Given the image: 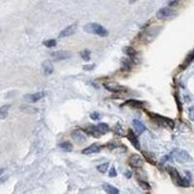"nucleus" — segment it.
<instances>
[{
    "instance_id": "b1692460",
    "label": "nucleus",
    "mask_w": 194,
    "mask_h": 194,
    "mask_svg": "<svg viewBox=\"0 0 194 194\" xmlns=\"http://www.w3.org/2000/svg\"><path fill=\"white\" fill-rule=\"evenodd\" d=\"M138 183L139 186L144 189V191H151V185L146 182V181H143V180H138Z\"/></svg>"
},
{
    "instance_id": "4468645a",
    "label": "nucleus",
    "mask_w": 194,
    "mask_h": 194,
    "mask_svg": "<svg viewBox=\"0 0 194 194\" xmlns=\"http://www.w3.org/2000/svg\"><path fill=\"white\" fill-rule=\"evenodd\" d=\"M42 70H43V73L46 74V75H49V74L53 73V70H54V67H53V64L49 61V60H46V61H43L42 63Z\"/></svg>"
},
{
    "instance_id": "ddd939ff",
    "label": "nucleus",
    "mask_w": 194,
    "mask_h": 194,
    "mask_svg": "<svg viewBox=\"0 0 194 194\" xmlns=\"http://www.w3.org/2000/svg\"><path fill=\"white\" fill-rule=\"evenodd\" d=\"M127 139H128L129 141H131V144L137 149V150H141V148H140V143H139L138 138H137V136L134 134L133 131H128V133H127Z\"/></svg>"
},
{
    "instance_id": "c85d7f7f",
    "label": "nucleus",
    "mask_w": 194,
    "mask_h": 194,
    "mask_svg": "<svg viewBox=\"0 0 194 194\" xmlns=\"http://www.w3.org/2000/svg\"><path fill=\"white\" fill-rule=\"evenodd\" d=\"M115 133L118 134V136H125V132H123V128H122V126H121L120 123H116V126H115Z\"/></svg>"
},
{
    "instance_id": "bb28decb",
    "label": "nucleus",
    "mask_w": 194,
    "mask_h": 194,
    "mask_svg": "<svg viewBox=\"0 0 194 194\" xmlns=\"http://www.w3.org/2000/svg\"><path fill=\"white\" fill-rule=\"evenodd\" d=\"M108 168H109V163H108V162H106V163H103V164L97 166V170H98L100 173H102V174H104V173L108 170Z\"/></svg>"
},
{
    "instance_id": "4c0bfd02",
    "label": "nucleus",
    "mask_w": 194,
    "mask_h": 194,
    "mask_svg": "<svg viewBox=\"0 0 194 194\" xmlns=\"http://www.w3.org/2000/svg\"><path fill=\"white\" fill-rule=\"evenodd\" d=\"M137 0H129V4H134Z\"/></svg>"
},
{
    "instance_id": "473e14b6",
    "label": "nucleus",
    "mask_w": 194,
    "mask_h": 194,
    "mask_svg": "<svg viewBox=\"0 0 194 194\" xmlns=\"http://www.w3.org/2000/svg\"><path fill=\"white\" fill-rule=\"evenodd\" d=\"M193 110H194V108H193V107H191V108H189V115H191V120H192V121L194 120V118H193Z\"/></svg>"
},
{
    "instance_id": "dca6fc26",
    "label": "nucleus",
    "mask_w": 194,
    "mask_h": 194,
    "mask_svg": "<svg viewBox=\"0 0 194 194\" xmlns=\"http://www.w3.org/2000/svg\"><path fill=\"white\" fill-rule=\"evenodd\" d=\"M58 148L64 150L66 152H71V151L73 150V145H72V143H70V141H63V143H59V144H58Z\"/></svg>"
},
{
    "instance_id": "f8f14e48",
    "label": "nucleus",
    "mask_w": 194,
    "mask_h": 194,
    "mask_svg": "<svg viewBox=\"0 0 194 194\" xmlns=\"http://www.w3.org/2000/svg\"><path fill=\"white\" fill-rule=\"evenodd\" d=\"M102 150V146L100 144H93V145H90V146H88L86 149H84L83 151H82V153L83 155H91V153H98L100 151Z\"/></svg>"
},
{
    "instance_id": "f3484780",
    "label": "nucleus",
    "mask_w": 194,
    "mask_h": 194,
    "mask_svg": "<svg viewBox=\"0 0 194 194\" xmlns=\"http://www.w3.org/2000/svg\"><path fill=\"white\" fill-rule=\"evenodd\" d=\"M193 58H194L193 52H191V53L188 54V56L186 58V60L183 61V64L180 66V71H183V70H186V68H187L189 65L192 64V61H193Z\"/></svg>"
},
{
    "instance_id": "9d476101",
    "label": "nucleus",
    "mask_w": 194,
    "mask_h": 194,
    "mask_svg": "<svg viewBox=\"0 0 194 194\" xmlns=\"http://www.w3.org/2000/svg\"><path fill=\"white\" fill-rule=\"evenodd\" d=\"M104 88L110 91V93H125L127 91V88L122 86V85H118V84H104Z\"/></svg>"
},
{
    "instance_id": "5701e85b",
    "label": "nucleus",
    "mask_w": 194,
    "mask_h": 194,
    "mask_svg": "<svg viewBox=\"0 0 194 194\" xmlns=\"http://www.w3.org/2000/svg\"><path fill=\"white\" fill-rule=\"evenodd\" d=\"M123 53L125 54H127L128 56H136V54H137V52L132 48L131 46H128V47H125L123 48Z\"/></svg>"
},
{
    "instance_id": "393cba45",
    "label": "nucleus",
    "mask_w": 194,
    "mask_h": 194,
    "mask_svg": "<svg viewBox=\"0 0 194 194\" xmlns=\"http://www.w3.org/2000/svg\"><path fill=\"white\" fill-rule=\"evenodd\" d=\"M91 52L89 50V49H84L83 52L80 53V56L83 58V60H85V61H90V58H91Z\"/></svg>"
},
{
    "instance_id": "0eeeda50",
    "label": "nucleus",
    "mask_w": 194,
    "mask_h": 194,
    "mask_svg": "<svg viewBox=\"0 0 194 194\" xmlns=\"http://www.w3.org/2000/svg\"><path fill=\"white\" fill-rule=\"evenodd\" d=\"M71 137L78 144H83V143L86 141V136L84 134L80 129H74V131H72L71 132Z\"/></svg>"
},
{
    "instance_id": "1a4fd4ad",
    "label": "nucleus",
    "mask_w": 194,
    "mask_h": 194,
    "mask_svg": "<svg viewBox=\"0 0 194 194\" xmlns=\"http://www.w3.org/2000/svg\"><path fill=\"white\" fill-rule=\"evenodd\" d=\"M166 171L169 173L170 177L173 179V181L175 182L177 186H180V182H181V176L179 174V171L176 170L174 166H166Z\"/></svg>"
},
{
    "instance_id": "9b49d317",
    "label": "nucleus",
    "mask_w": 194,
    "mask_h": 194,
    "mask_svg": "<svg viewBox=\"0 0 194 194\" xmlns=\"http://www.w3.org/2000/svg\"><path fill=\"white\" fill-rule=\"evenodd\" d=\"M75 30H77V23L71 24V25H68L67 28H65L63 31H60L59 37H68V36H71V35H73L74 32H75Z\"/></svg>"
},
{
    "instance_id": "aec40b11",
    "label": "nucleus",
    "mask_w": 194,
    "mask_h": 194,
    "mask_svg": "<svg viewBox=\"0 0 194 194\" xmlns=\"http://www.w3.org/2000/svg\"><path fill=\"white\" fill-rule=\"evenodd\" d=\"M85 131L89 133V134H91L93 137H96V138H98V137H101V133H100V131L97 129L96 126H88Z\"/></svg>"
},
{
    "instance_id": "2eb2a0df",
    "label": "nucleus",
    "mask_w": 194,
    "mask_h": 194,
    "mask_svg": "<svg viewBox=\"0 0 194 194\" xmlns=\"http://www.w3.org/2000/svg\"><path fill=\"white\" fill-rule=\"evenodd\" d=\"M133 127H134V129L137 131V133L138 134H143L145 131H146V127H145V125L143 123V122H140L139 120H133Z\"/></svg>"
},
{
    "instance_id": "39448f33",
    "label": "nucleus",
    "mask_w": 194,
    "mask_h": 194,
    "mask_svg": "<svg viewBox=\"0 0 194 194\" xmlns=\"http://www.w3.org/2000/svg\"><path fill=\"white\" fill-rule=\"evenodd\" d=\"M175 15V11L171 9V6L168 7H163L157 12V18L158 19H168L170 17H173Z\"/></svg>"
},
{
    "instance_id": "72a5a7b5",
    "label": "nucleus",
    "mask_w": 194,
    "mask_h": 194,
    "mask_svg": "<svg viewBox=\"0 0 194 194\" xmlns=\"http://www.w3.org/2000/svg\"><path fill=\"white\" fill-rule=\"evenodd\" d=\"M125 176H126V179H131L132 173H131V171H126V173H125Z\"/></svg>"
},
{
    "instance_id": "412c9836",
    "label": "nucleus",
    "mask_w": 194,
    "mask_h": 194,
    "mask_svg": "<svg viewBox=\"0 0 194 194\" xmlns=\"http://www.w3.org/2000/svg\"><path fill=\"white\" fill-rule=\"evenodd\" d=\"M127 106H131V107H134V108H143L145 106V102L141 101H137V100H128L126 102Z\"/></svg>"
},
{
    "instance_id": "c9c22d12",
    "label": "nucleus",
    "mask_w": 194,
    "mask_h": 194,
    "mask_svg": "<svg viewBox=\"0 0 194 194\" xmlns=\"http://www.w3.org/2000/svg\"><path fill=\"white\" fill-rule=\"evenodd\" d=\"M7 180V177H0V183H2V182H5Z\"/></svg>"
},
{
    "instance_id": "7c9ffc66",
    "label": "nucleus",
    "mask_w": 194,
    "mask_h": 194,
    "mask_svg": "<svg viewBox=\"0 0 194 194\" xmlns=\"http://www.w3.org/2000/svg\"><path fill=\"white\" fill-rule=\"evenodd\" d=\"M96 67V65L95 64H91V65H84L83 66V70L84 71H91Z\"/></svg>"
},
{
    "instance_id": "6ab92c4d",
    "label": "nucleus",
    "mask_w": 194,
    "mask_h": 194,
    "mask_svg": "<svg viewBox=\"0 0 194 194\" xmlns=\"http://www.w3.org/2000/svg\"><path fill=\"white\" fill-rule=\"evenodd\" d=\"M102 188L104 189V192H107V193H109V194H118L119 193V189H118L116 187H114V186L109 185V183H103Z\"/></svg>"
},
{
    "instance_id": "f704fd0d",
    "label": "nucleus",
    "mask_w": 194,
    "mask_h": 194,
    "mask_svg": "<svg viewBox=\"0 0 194 194\" xmlns=\"http://www.w3.org/2000/svg\"><path fill=\"white\" fill-rule=\"evenodd\" d=\"M176 2H177V0H171V1L169 2V6H173V5H175Z\"/></svg>"
},
{
    "instance_id": "f257e3e1",
    "label": "nucleus",
    "mask_w": 194,
    "mask_h": 194,
    "mask_svg": "<svg viewBox=\"0 0 194 194\" xmlns=\"http://www.w3.org/2000/svg\"><path fill=\"white\" fill-rule=\"evenodd\" d=\"M84 30L89 34H95L97 36L101 37H107L108 36V30L106 28H103L101 24L98 23H88L85 27H84Z\"/></svg>"
},
{
    "instance_id": "423d86ee",
    "label": "nucleus",
    "mask_w": 194,
    "mask_h": 194,
    "mask_svg": "<svg viewBox=\"0 0 194 194\" xmlns=\"http://www.w3.org/2000/svg\"><path fill=\"white\" fill-rule=\"evenodd\" d=\"M50 58H52L54 61L66 60V59H70V58H71V53H70V52H66V50H59V52L50 53Z\"/></svg>"
},
{
    "instance_id": "20e7f679",
    "label": "nucleus",
    "mask_w": 194,
    "mask_h": 194,
    "mask_svg": "<svg viewBox=\"0 0 194 194\" xmlns=\"http://www.w3.org/2000/svg\"><path fill=\"white\" fill-rule=\"evenodd\" d=\"M128 164L132 168H140L144 164V157H141L140 155H131V157L128 158Z\"/></svg>"
},
{
    "instance_id": "f03ea898",
    "label": "nucleus",
    "mask_w": 194,
    "mask_h": 194,
    "mask_svg": "<svg viewBox=\"0 0 194 194\" xmlns=\"http://www.w3.org/2000/svg\"><path fill=\"white\" fill-rule=\"evenodd\" d=\"M151 118H152V120L155 123H157L158 126H162V127H166V128H170L173 129L174 128V126H175V123H174V121L171 120V119H169V118H166V116H162V115H158V114H149Z\"/></svg>"
},
{
    "instance_id": "6e6552de",
    "label": "nucleus",
    "mask_w": 194,
    "mask_h": 194,
    "mask_svg": "<svg viewBox=\"0 0 194 194\" xmlns=\"http://www.w3.org/2000/svg\"><path fill=\"white\" fill-rule=\"evenodd\" d=\"M46 96V93L43 91H40V93H28L24 96V100L27 102H30V103H34V102L40 101L41 98H43Z\"/></svg>"
},
{
    "instance_id": "c756f323",
    "label": "nucleus",
    "mask_w": 194,
    "mask_h": 194,
    "mask_svg": "<svg viewBox=\"0 0 194 194\" xmlns=\"http://www.w3.org/2000/svg\"><path fill=\"white\" fill-rule=\"evenodd\" d=\"M90 118H91L93 121H97V120H100V119H101V114H100V113H97V111H93V113L90 114Z\"/></svg>"
},
{
    "instance_id": "4be33fe9",
    "label": "nucleus",
    "mask_w": 194,
    "mask_h": 194,
    "mask_svg": "<svg viewBox=\"0 0 194 194\" xmlns=\"http://www.w3.org/2000/svg\"><path fill=\"white\" fill-rule=\"evenodd\" d=\"M96 127H97V129L100 131V133H101V134H106V133H108V132L110 131L109 126H108L107 123H98Z\"/></svg>"
},
{
    "instance_id": "2f4dec72",
    "label": "nucleus",
    "mask_w": 194,
    "mask_h": 194,
    "mask_svg": "<svg viewBox=\"0 0 194 194\" xmlns=\"http://www.w3.org/2000/svg\"><path fill=\"white\" fill-rule=\"evenodd\" d=\"M116 175H118V173H116V170H115V166H111V169L109 170V176H110V177H115Z\"/></svg>"
},
{
    "instance_id": "a878e982",
    "label": "nucleus",
    "mask_w": 194,
    "mask_h": 194,
    "mask_svg": "<svg viewBox=\"0 0 194 194\" xmlns=\"http://www.w3.org/2000/svg\"><path fill=\"white\" fill-rule=\"evenodd\" d=\"M43 45L48 48H52V47H55L56 46V40L54 38H50V40H46V41H43Z\"/></svg>"
},
{
    "instance_id": "a211bd4d",
    "label": "nucleus",
    "mask_w": 194,
    "mask_h": 194,
    "mask_svg": "<svg viewBox=\"0 0 194 194\" xmlns=\"http://www.w3.org/2000/svg\"><path fill=\"white\" fill-rule=\"evenodd\" d=\"M10 108H11L10 104H5V106L0 107V120H4V119H6L9 116Z\"/></svg>"
},
{
    "instance_id": "e433bc0d",
    "label": "nucleus",
    "mask_w": 194,
    "mask_h": 194,
    "mask_svg": "<svg viewBox=\"0 0 194 194\" xmlns=\"http://www.w3.org/2000/svg\"><path fill=\"white\" fill-rule=\"evenodd\" d=\"M4 171H5V169L4 168H0V176L4 174Z\"/></svg>"
},
{
    "instance_id": "cd10ccee",
    "label": "nucleus",
    "mask_w": 194,
    "mask_h": 194,
    "mask_svg": "<svg viewBox=\"0 0 194 194\" xmlns=\"http://www.w3.org/2000/svg\"><path fill=\"white\" fill-rule=\"evenodd\" d=\"M20 110H23L24 113H37L36 108H31V107H28V106H22Z\"/></svg>"
},
{
    "instance_id": "7ed1b4c3",
    "label": "nucleus",
    "mask_w": 194,
    "mask_h": 194,
    "mask_svg": "<svg viewBox=\"0 0 194 194\" xmlns=\"http://www.w3.org/2000/svg\"><path fill=\"white\" fill-rule=\"evenodd\" d=\"M171 157L176 159L177 162L180 163H187V162H191L192 161V157L189 156V153L185 151V150H174L171 153Z\"/></svg>"
}]
</instances>
